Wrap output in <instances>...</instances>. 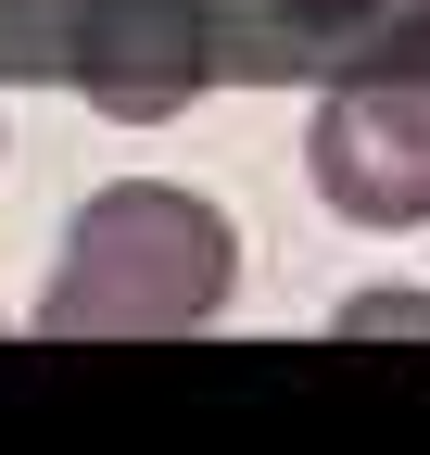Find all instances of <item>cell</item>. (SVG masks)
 Instances as JSON below:
<instances>
[{
  "instance_id": "cell-1",
  "label": "cell",
  "mask_w": 430,
  "mask_h": 455,
  "mask_svg": "<svg viewBox=\"0 0 430 455\" xmlns=\"http://www.w3.org/2000/svg\"><path fill=\"white\" fill-rule=\"evenodd\" d=\"M241 291V228L178 178H115L64 228V266L38 291L51 341H190Z\"/></svg>"
},
{
  "instance_id": "cell-2",
  "label": "cell",
  "mask_w": 430,
  "mask_h": 455,
  "mask_svg": "<svg viewBox=\"0 0 430 455\" xmlns=\"http://www.w3.org/2000/svg\"><path fill=\"white\" fill-rule=\"evenodd\" d=\"M304 178L354 228H418L430 215V64H367L316 101Z\"/></svg>"
},
{
  "instance_id": "cell-3",
  "label": "cell",
  "mask_w": 430,
  "mask_h": 455,
  "mask_svg": "<svg viewBox=\"0 0 430 455\" xmlns=\"http://www.w3.org/2000/svg\"><path fill=\"white\" fill-rule=\"evenodd\" d=\"M393 329L430 341V291H354V304H342V341H393Z\"/></svg>"
}]
</instances>
